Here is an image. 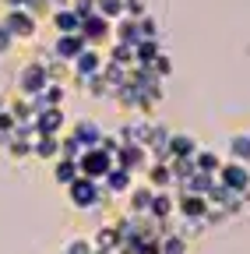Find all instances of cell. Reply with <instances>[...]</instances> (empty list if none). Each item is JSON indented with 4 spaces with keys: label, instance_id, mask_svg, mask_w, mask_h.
<instances>
[{
    "label": "cell",
    "instance_id": "cell-1",
    "mask_svg": "<svg viewBox=\"0 0 250 254\" xmlns=\"http://www.w3.org/2000/svg\"><path fill=\"white\" fill-rule=\"evenodd\" d=\"M113 166H116V163H113V155L102 152V148H85L81 159H78V173L88 177V180H102Z\"/></svg>",
    "mask_w": 250,
    "mask_h": 254
},
{
    "label": "cell",
    "instance_id": "cell-2",
    "mask_svg": "<svg viewBox=\"0 0 250 254\" xmlns=\"http://www.w3.org/2000/svg\"><path fill=\"white\" fill-rule=\"evenodd\" d=\"M67 198L74 208H96L99 198H102V184L99 180H88V177H78L67 184Z\"/></svg>",
    "mask_w": 250,
    "mask_h": 254
},
{
    "label": "cell",
    "instance_id": "cell-3",
    "mask_svg": "<svg viewBox=\"0 0 250 254\" xmlns=\"http://www.w3.org/2000/svg\"><path fill=\"white\" fill-rule=\"evenodd\" d=\"M218 184H222L226 190H236V194H250V170L243 166V163H233V159H229V163H222V166H218Z\"/></svg>",
    "mask_w": 250,
    "mask_h": 254
},
{
    "label": "cell",
    "instance_id": "cell-4",
    "mask_svg": "<svg viewBox=\"0 0 250 254\" xmlns=\"http://www.w3.org/2000/svg\"><path fill=\"white\" fill-rule=\"evenodd\" d=\"M46 85H50L46 64H25V67H21V74H18V88H21L25 95H39Z\"/></svg>",
    "mask_w": 250,
    "mask_h": 254
},
{
    "label": "cell",
    "instance_id": "cell-5",
    "mask_svg": "<svg viewBox=\"0 0 250 254\" xmlns=\"http://www.w3.org/2000/svg\"><path fill=\"white\" fill-rule=\"evenodd\" d=\"M0 25H4L11 36H14V43H18V39H32V36H36V14H28V11H7Z\"/></svg>",
    "mask_w": 250,
    "mask_h": 254
},
{
    "label": "cell",
    "instance_id": "cell-6",
    "mask_svg": "<svg viewBox=\"0 0 250 254\" xmlns=\"http://www.w3.org/2000/svg\"><path fill=\"white\" fill-rule=\"evenodd\" d=\"M102 53L96 50V46H85L74 60H71V67H74V74H78V81H85V78H92V74H99L102 71Z\"/></svg>",
    "mask_w": 250,
    "mask_h": 254
},
{
    "label": "cell",
    "instance_id": "cell-7",
    "mask_svg": "<svg viewBox=\"0 0 250 254\" xmlns=\"http://www.w3.org/2000/svg\"><path fill=\"white\" fill-rule=\"evenodd\" d=\"M78 36L88 43V46H99L106 36H109V21L102 18V14H88V18H81V32Z\"/></svg>",
    "mask_w": 250,
    "mask_h": 254
},
{
    "label": "cell",
    "instance_id": "cell-8",
    "mask_svg": "<svg viewBox=\"0 0 250 254\" xmlns=\"http://www.w3.org/2000/svg\"><path fill=\"white\" fill-rule=\"evenodd\" d=\"M71 138H74L81 148H99V145H102V127H99L96 120H78L74 131H71Z\"/></svg>",
    "mask_w": 250,
    "mask_h": 254
},
{
    "label": "cell",
    "instance_id": "cell-9",
    "mask_svg": "<svg viewBox=\"0 0 250 254\" xmlns=\"http://www.w3.org/2000/svg\"><path fill=\"white\" fill-rule=\"evenodd\" d=\"M176 212H180L183 219L198 222V219L208 215V198H204V194H187V190H183V198L176 201Z\"/></svg>",
    "mask_w": 250,
    "mask_h": 254
},
{
    "label": "cell",
    "instance_id": "cell-10",
    "mask_svg": "<svg viewBox=\"0 0 250 254\" xmlns=\"http://www.w3.org/2000/svg\"><path fill=\"white\" fill-rule=\"evenodd\" d=\"M60 131H64V110L60 106L36 113V134H56L60 138Z\"/></svg>",
    "mask_w": 250,
    "mask_h": 254
},
{
    "label": "cell",
    "instance_id": "cell-11",
    "mask_svg": "<svg viewBox=\"0 0 250 254\" xmlns=\"http://www.w3.org/2000/svg\"><path fill=\"white\" fill-rule=\"evenodd\" d=\"M85 46H88V43L78 36V32H74V36H60V39L53 43V57H56V60H64V64H71Z\"/></svg>",
    "mask_w": 250,
    "mask_h": 254
},
{
    "label": "cell",
    "instance_id": "cell-12",
    "mask_svg": "<svg viewBox=\"0 0 250 254\" xmlns=\"http://www.w3.org/2000/svg\"><path fill=\"white\" fill-rule=\"evenodd\" d=\"M53 28L60 36H74V32H81V18L71 7H60V11H53Z\"/></svg>",
    "mask_w": 250,
    "mask_h": 254
},
{
    "label": "cell",
    "instance_id": "cell-13",
    "mask_svg": "<svg viewBox=\"0 0 250 254\" xmlns=\"http://www.w3.org/2000/svg\"><path fill=\"white\" fill-rule=\"evenodd\" d=\"M131 180H134V173L131 170H123V166H113L99 184H106L109 190H113V194H123V190H131Z\"/></svg>",
    "mask_w": 250,
    "mask_h": 254
},
{
    "label": "cell",
    "instance_id": "cell-14",
    "mask_svg": "<svg viewBox=\"0 0 250 254\" xmlns=\"http://www.w3.org/2000/svg\"><path fill=\"white\" fill-rule=\"evenodd\" d=\"M32 155H39V159H60V138L56 134H36L32 138Z\"/></svg>",
    "mask_w": 250,
    "mask_h": 254
},
{
    "label": "cell",
    "instance_id": "cell-15",
    "mask_svg": "<svg viewBox=\"0 0 250 254\" xmlns=\"http://www.w3.org/2000/svg\"><path fill=\"white\" fill-rule=\"evenodd\" d=\"M198 145L191 134H169V159H183V155H194Z\"/></svg>",
    "mask_w": 250,
    "mask_h": 254
},
{
    "label": "cell",
    "instance_id": "cell-16",
    "mask_svg": "<svg viewBox=\"0 0 250 254\" xmlns=\"http://www.w3.org/2000/svg\"><path fill=\"white\" fill-rule=\"evenodd\" d=\"M229 155H233V163H250V134H233L229 138Z\"/></svg>",
    "mask_w": 250,
    "mask_h": 254
},
{
    "label": "cell",
    "instance_id": "cell-17",
    "mask_svg": "<svg viewBox=\"0 0 250 254\" xmlns=\"http://www.w3.org/2000/svg\"><path fill=\"white\" fill-rule=\"evenodd\" d=\"M173 208H176V201L166 194V190H155V198H151V208H148V215H151V219H166Z\"/></svg>",
    "mask_w": 250,
    "mask_h": 254
},
{
    "label": "cell",
    "instance_id": "cell-18",
    "mask_svg": "<svg viewBox=\"0 0 250 254\" xmlns=\"http://www.w3.org/2000/svg\"><path fill=\"white\" fill-rule=\"evenodd\" d=\"M218 166H222V159L215 152H194V170L198 173H218Z\"/></svg>",
    "mask_w": 250,
    "mask_h": 254
},
{
    "label": "cell",
    "instance_id": "cell-19",
    "mask_svg": "<svg viewBox=\"0 0 250 254\" xmlns=\"http://www.w3.org/2000/svg\"><path fill=\"white\" fill-rule=\"evenodd\" d=\"M169 184H176L169 163H155V166H151V187H155V190H162V187H169Z\"/></svg>",
    "mask_w": 250,
    "mask_h": 254
},
{
    "label": "cell",
    "instance_id": "cell-20",
    "mask_svg": "<svg viewBox=\"0 0 250 254\" xmlns=\"http://www.w3.org/2000/svg\"><path fill=\"white\" fill-rule=\"evenodd\" d=\"M53 173H56V180H60V184H71V180H78V177H81V173H78V163H74V159H56Z\"/></svg>",
    "mask_w": 250,
    "mask_h": 254
},
{
    "label": "cell",
    "instance_id": "cell-21",
    "mask_svg": "<svg viewBox=\"0 0 250 254\" xmlns=\"http://www.w3.org/2000/svg\"><path fill=\"white\" fill-rule=\"evenodd\" d=\"M96 14H102L106 21L123 18V0H96Z\"/></svg>",
    "mask_w": 250,
    "mask_h": 254
},
{
    "label": "cell",
    "instance_id": "cell-22",
    "mask_svg": "<svg viewBox=\"0 0 250 254\" xmlns=\"http://www.w3.org/2000/svg\"><path fill=\"white\" fill-rule=\"evenodd\" d=\"M151 198H155V187H138V190H131V208L134 212H148Z\"/></svg>",
    "mask_w": 250,
    "mask_h": 254
},
{
    "label": "cell",
    "instance_id": "cell-23",
    "mask_svg": "<svg viewBox=\"0 0 250 254\" xmlns=\"http://www.w3.org/2000/svg\"><path fill=\"white\" fill-rule=\"evenodd\" d=\"M159 254H187V240L169 233V237H159Z\"/></svg>",
    "mask_w": 250,
    "mask_h": 254
},
{
    "label": "cell",
    "instance_id": "cell-24",
    "mask_svg": "<svg viewBox=\"0 0 250 254\" xmlns=\"http://www.w3.org/2000/svg\"><path fill=\"white\" fill-rule=\"evenodd\" d=\"M64 254H96V244H92L88 237H74V240L64 247Z\"/></svg>",
    "mask_w": 250,
    "mask_h": 254
},
{
    "label": "cell",
    "instance_id": "cell-25",
    "mask_svg": "<svg viewBox=\"0 0 250 254\" xmlns=\"http://www.w3.org/2000/svg\"><path fill=\"white\" fill-rule=\"evenodd\" d=\"M78 18H88V14H96V0H74V7H71Z\"/></svg>",
    "mask_w": 250,
    "mask_h": 254
},
{
    "label": "cell",
    "instance_id": "cell-26",
    "mask_svg": "<svg viewBox=\"0 0 250 254\" xmlns=\"http://www.w3.org/2000/svg\"><path fill=\"white\" fill-rule=\"evenodd\" d=\"M11 46H14V36H11V32H7L4 25H0V57H4Z\"/></svg>",
    "mask_w": 250,
    "mask_h": 254
}]
</instances>
